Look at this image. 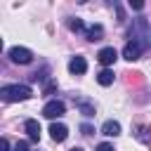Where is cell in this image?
Instances as JSON below:
<instances>
[{
	"label": "cell",
	"instance_id": "6da1fadb",
	"mask_svg": "<svg viewBox=\"0 0 151 151\" xmlns=\"http://www.w3.org/2000/svg\"><path fill=\"white\" fill-rule=\"evenodd\" d=\"M130 42H134V45H139L144 52L146 50H151V26H149V21L146 19H134L132 21V26H130Z\"/></svg>",
	"mask_w": 151,
	"mask_h": 151
},
{
	"label": "cell",
	"instance_id": "7a4b0ae2",
	"mask_svg": "<svg viewBox=\"0 0 151 151\" xmlns=\"http://www.w3.org/2000/svg\"><path fill=\"white\" fill-rule=\"evenodd\" d=\"M31 94H33V90L28 85H5V87H0V97L5 101H24Z\"/></svg>",
	"mask_w": 151,
	"mask_h": 151
},
{
	"label": "cell",
	"instance_id": "3957f363",
	"mask_svg": "<svg viewBox=\"0 0 151 151\" xmlns=\"http://www.w3.org/2000/svg\"><path fill=\"white\" fill-rule=\"evenodd\" d=\"M7 57H9L14 64H31V61H33V52H31L28 47H19V45L9 47Z\"/></svg>",
	"mask_w": 151,
	"mask_h": 151
},
{
	"label": "cell",
	"instance_id": "277c9868",
	"mask_svg": "<svg viewBox=\"0 0 151 151\" xmlns=\"http://www.w3.org/2000/svg\"><path fill=\"white\" fill-rule=\"evenodd\" d=\"M64 113H66V106H64V101H59V99H52V101H47V104L42 106V116L50 118V120L61 118Z\"/></svg>",
	"mask_w": 151,
	"mask_h": 151
},
{
	"label": "cell",
	"instance_id": "5b68a950",
	"mask_svg": "<svg viewBox=\"0 0 151 151\" xmlns=\"http://www.w3.org/2000/svg\"><path fill=\"white\" fill-rule=\"evenodd\" d=\"M73 101H76V109H78L85 118H92V116H94V111H97V109H94V101H90L87 97H73Z\"/></svg>",
	"mask_w": 151,
	"mask_h": 151
},
{
	"label": "cell",
	"instance_id": "8992f818",
	"mask_svg": "<svg viewBox=\"0 0 151 151\" xmlns=\"http://www.w3.org/2000/svg\"><path fill=\"white\" fill-rule=\"evenodd\" d=\"M68 71H71L73 76H83V73L87 71V61H85V57H80V54L71 57V61H68Z\"/></svg>",
	"mask_w": 151,
	"mask_h": 151
},
{
	"label": "cell",
	"instance_id": "52a82bcc",
	"mask_svg": "<svg viewBox=\"0 0 151 151\" xmlns=\"http://www.w3.org/2000/svg\"><path fill=\"white\" fill-rule=\"evenodd\" d=\"M97 59H99V64L111 66V64L118 59V52H116L113 47H101V50H99V54H97Z\"/></svg>",
	"mask_w": 151,
	"mask_h": 151
},
{
	"label": "cell",
	"instance_id": "ba28073f",
	"mask_svg": "<svg viewBox=\"0 0 151 151\" xmlns=\"http://www.w3.org/2000/svg\"><path fill=\"white\" fill-rule=\"evenodd\" d=\"M24 130H26V134H28L31 142H40V123H38V120L28 118V120L24 123Z\"/></svg>",
	"mask_w": 151,
	"mask_h": 151
},
{
	"label": "cell",
	"instance_id": "9c48e42d",
	"mask_svg": "<svg viewBox=\"0 0 151 151\" xmlns=\"http://www.w3.org/2000/svg\"><path fill=\"white\" fill-rule=\"evenodd\" d=\"M50 137H52L54 142H64V139L68 137V127H66L64 123H52V125H50Z\"/></svg>",
	"mask_w": 151,
	"mask_h": 151
},
{
	"label": "cell",
	"instance_id": "30bf717a",
	"mask_svg": "<svg viewBox=\"0 0 151 151\" xmlns=\"http://www.w3.org/2000/svg\"><path fill=\"white\" fill-rule=\"evenodd\" d=\"M142 54H144V50H142L139 45H134V42H130V40H127V45L123 47V57H125L127 61H134V59H139Z\"/></svg>",
	"mask_w": 151,
	"mask_h": 151
},
{
	"label": "cell",
	"instance_id": "8fae6325",
	"mask_svg": "<svg viewBox=\"0 0 151 151\" xmlns=\"http://www.w3.org/2000/svg\"><path fill=\"white\" fill-rule=\"evenodd\" d=\"M101 134H106V137H118V134H120V123H118V120H106V123L101 125Z\"/></svg>",
	"mask_w": 151,
	"mask_h": 151
},
{
	"label": "cell",
	"instance_id": "7c38bea8",
	"mask_svg": "<svg viewBox=\"0 0 151 151\" xmlns=\"http://www.w3.org/2000/svg\"><path fill=\"white\" fill-rule=\"evenodd\" d=\"M85 35H87V40H90V42L101 40V38H104V26H101V24H94V26H90V28L85 31Z\"/></svg>",
	"mask_w": 151,
	"mask_h": 151
},
{
	"label": "cell",
	"instance_id": "4fadbf2b",
	"mask_svg": "<svg viewBox=\"0 0 151 151\" xmlns=\"http://www.w3.org/2000/svg\"><path fill=\"white\" fill-rule=\"evenodd\" d=\"M113 78H116V76H113V71H111V68H101V71L97 73V83H99V85H104V87H109V85L113 83Z\"/></svg>",
	"mask_w": 151,
	"mask_h": 151
},
{
	"label": "cell",
	"instance_id": "5bb4252c",
	"mask_svg": "<svg viewBox=\"0 0 151 151\" xmlns=\"http://www.w3.org/2000/svg\"><path fill=\"white\" fill-rule=\"evenodd\" d=\"M68 28H71L73 33H80V31H85V24L76 17V19H68Z\"/></svg>",
	"mask_w": 151,
	"mask_h": 151
},
{
	"label": "cell",
	"instance_id": "9a60e30c",
	"mask_svg": "<svg viewBox=\"0 0 151 151\" xmlns=\"http://www.w3.org/2000/svg\"><path fill=\"white\" fill-rule=\"evenodd\" d=\"M94 151H113V146L109 144V142H101V144H97V149Z\"/></svg>",
	"mask_w": 151,
	"mask_h": 151
},
{
	"label": "cell",
	"instance_id": "2e32d148",
	"mask_svg": "<svg viewBox=\"0 0 151 151\" xmlns=\"http://www.w3.org/2000/svg\"><path fill=\"white\" fill-rule=\"evenodd\" d=\"M80 130H83V134H92V132H94V127H92L90 123H83V125H80Z\"/></svg>",
	"mask_w": 151,
	"mask_h": 151
},
{
	"label": "cell",
	"instance_id": "e0dca14e",
	"mask_svg": "<svg viewBox=\"0 0 151 151\" xmlns=\"http://www.w3.org/2000/svg\"><path fill=\"white\" fill-rule=\"evenodd\" d=\"M14 151H28V142H17L14 144Z\"/></svg>",
	"mask_w": 151,
	"mask_h": 151
},
{
	"label": "cell",
	"instance_id": "ac0fdd59",
	"mask_svg": "<svg viewBox=\"0 0 151 151\" xmlns=\"http://www.w3.org/2000/svg\"><path fill=\"white\" fill-rule=\"evenodd\" d=\"M0 151H9V142H7V139L0 142Z\"/></svg>",
	"mask_w": 151,
	"mask_h": 151
},
{
	"label": "cell",
	"instance_id": "d6986e66",
	"mask_svg": "<svg viewBox=\"0 0 151 151\" xmlns=\"http://www.w3.org/2000/svg\"><path fill=\"white\" fill-rule=\"evenodd\" d=\"M132 9H144V2H130Z\"/></svg>",
	"mask_w": 151,
	"mask_h": 151
},
{
	"label": "cell",
	"instance_id": "ffe728a7",
	"mask_svg": "<svg viewBox=\"0 0 151 151\" xmlns=\"http://www.w3.org/2000/svg\"><path fill=\"white\" fill-rule=\"evenodd\" d=\"M71 151H85V149H83V146H73Z\"/></svg>",
	"mask_w": 151,
	"mask_h": 151
}]
</instances>
